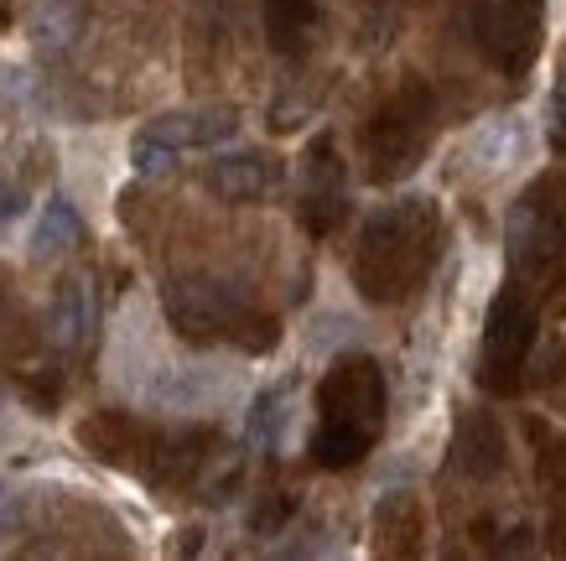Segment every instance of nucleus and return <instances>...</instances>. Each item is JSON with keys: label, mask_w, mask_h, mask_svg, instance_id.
<instances>
[{"label": "nucleus", "mask_w": 566, "mask_h": 561, "mask_svg": "<svg viewBox=\"0 0 566 561\" xmlns=\"http://www.w3.org/2000/svg\"><path fill=\"white\" fill-rule=\"evenodd\" d=\"M73 437H78V447L88 458L140 478L161 499H213L219 505L240 484L234 447L223 443L219 426H203V422L167 426V422H151V416H136V411L99 406L78 422Z\"/></svg>", "instance_id": "obj_1"}, {"label": "nucleus", "mask_w": 566, "mask_h": 561, "mask_svg": "<svg viewBox=\"0 0 566 561\" xmlns=\"http://www.w3.org/2000/svg\"><path fill=\"white\" fill-rule=\"evenodd\" d=\"M447 250V219L437 198H395L379 204L354 235L348 281L364 302L400 307L431 281Z\"/></svg>", "instance_id": "obj_2"}, {"label": "nucleus", "mask_w": 566, "mask_h": 561, "mask_svg": "<svg viewBox=\"0 0 566 561\" xmlns=\"http://www.w3.org/2000/svg\"><path fill=\"white\" fill-rule=\"evenodd\" d=\"M385 422H390V385H385L379 359H333V370L317 380V395H312V468H327V474L359 468L385 437Z\"/></svg>", "instance_id": "obj_3"}, {"label": "nucleus", "mask_w": 566, "mask_h": 561, "mask_svg": "<svg viewBox=\"0 0 566 561\" xmlns=\"http://www.w3.org/2000/svg\"><path fill=\"white\" fill-rule=\"evenodd\" d=\"M437 131H442V100L427 79H395L359 125V162L364 177L375 187H395L406 183L421 162L437 146Z\"/></svg>", "instance_id": "obj_4"}, {"label": "nucleus", "mask_w": 566, "mask_h": 561, "mask_svg": "<svg viewBox=\"0 0 566 561\" xmlns=\"http://www.w3.org/2000/svg\"><path fill=\"white\" fill-rule=\"evenodd\" d=\"M447 21L452 37L510 89L531 79L546 48V0H452Z\"/></svg>", "instance_id": "obj_5"}, {"label": "nucleus", "mask_w": 566, "mask_h": 561, "mask_svg": "<svg viewBox=\"0 0 566 561\" xmlns=\"http://www.w3.org/2000/svg\"><path fill=\"white\" fill-rule=\"evenodd\" d=\"M551 307L535 291L504 281L489 302L483 318V339H479V385L494 401H515L531 385L535 370V349H541V328H546Z\"/></svg>", "instance_id": "obj_6"}, {"label": "nucleus", "mask_w": 566, "mask_h": 561, "mask_svg": "<svg viewBox=\"0 0 566 561\" xmlns=\"http://www.w3.org/2000/svg\"><path fill=\"white\" fill-rule=\"evenodd\" d=\"M0 380H11L36 406H57V395H63L57 343L6 266H0Z\"/></svg>", "instance_id": "obj_7"}, {"label": "nucleus", "mask_w": 566, "mask_h": 561, "mask_svg": "<svg viewBox=\"0 0 566 561\" xmlns=\"http://www.w3.org/2000/svg\"><path fill=\"white\" fill-rule=\"evenodd\" d=\"M296 219L312 239H333L348 219V183H344V156L338 136L317 131L302 156V187H296Z\"/></svg>", "instance_id": "obj_8"}, {"label": "nucleus", "mask_w": 566, "mask_h": 561, "mask_svg": "<svg viewBox=\"0 0 566 561\" xmlns=\"http://www.w3.org/2000/svg\"><path fill=\"white\" fill-rule=\"evenodd\" d=\"M504 474H510V437H504L499 416L483 406L458 411L452 443H447L442 484H458V489H494Z\"/></svg>", "instance_id": "obj_9"}, {"label": "nucleus", "mask_w": 566, "mask_h": 561, "mask_svg": "<svg viewBox=\"0 0 566 561\" xmlns=\"http://www.w3.org/2000/svg\"><path fill=\"white\" fill-rule=\"evenodd\" d=\"M260 6V32H265V48L292 63V69H307V58L323 42V6L317 0H255Z\"/></svg>", "instance_id": "obj_10"}, {"label": "nucleus", "mask_w": 566, "mask_h": 561, "mask_svg": "<svg viewBox=\"0 0 566 561\" xmlns=\"http://www.w3.org/2000/svg\"><path fill=\"white\" fill-rule=\"evenodd\" d=\"M535 443V484H541V505H546V551L566 557V432L546 422H531L525 426Z\"/></svg>", "instance_id": "obj_11"}, {"label": "nucleus", "mask_w": 566, "mask_h": 561, "mask_svg": "<svg viewBox=\"0 0 566 561\" xmlns=\"http://www.w3.org/2000/svg\"><path fill=\"white\" fill-rule=\"evenodd\" d=\"M421 551H427V505H421V494L411 489L385 494L375 510V557L411 561Z\"/></svg>", "instance_id": "obj_12"}, {"label": "nucleus", "mask_w": 566, "mask_h": 561, "mask_svg": "<svg viewBox=\"0 0 566 561\" xmlns=\"http://www.w3.org/2000/svg\"><path fill=\"white\" fill-rule=\"evenodd\" d=\"M281 177H286V167H281V156L271 152H240V156H219L213 167H208V193L213 198H223V204H255V198H265V193H275L281 187Z\"/></svg>", "instance_id": "obj_13"}, {"label": "nucleus", "mask_w": 566, "mask_h": 561, "mask_svg": "<svg viewBox=\"0 0 566 561\" xmlns=\"http://www.w3.org/2000/svg\"><path fill=\"white\" fill-rule=\"evenodd\" d=\"M234 110H198V115H167L146 131V146H167V156H177L182 146H213V141L234 136Z\"/></svg>", "instance_id": "obj_14"}, {"label": "nucleus", "mask_w": 566, "mask_h": 561, "mask_svg": "<svg viewBox=\"0 0 566 561\" xmlns=\"http://www.w3.org/2000/svg\"><path fill=\"white\" fill-rule=\"evenodd\" d=\"M296 505H302V499H296L292 484H265V489H260L255 515H250V530H255V536H275V530L296 515Z\"/></svg>", "instance_id": "obj_15"}, {"label": "nucleus", "mask_w": 566, "mask_h": 561, "mask_svg": "<svg viewBox=\"0 0 566 561\" xmlns=\"http://www.w3.org/2000/svg\"><path fill=\"white\" fill-rule=\"evenodd\" d=\"M546 136H551V152L566 156V63H562V73H556V89H551V125H546Z\"/></svg>", "instance_id": "obj_16"}]
</instances>
